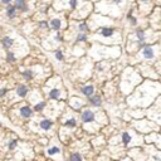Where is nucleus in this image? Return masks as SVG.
<instances>
[{
  "label": "nucleus",
  "instance_id": "obj_10",
  "mask_svg": "<svg viewBox=\"0 0 161 161\" xmlns=\"http://www.w3.org/2000/svg\"><path fill=\"white\" fill-rule=\"evenodd\" d=\"M2 43H3V47H4V48H10V47L13 45L14 40H13L12 38H9V37H5V38L2 40Z\"/></svg>",
  "mask_w": 161,
  "mask_h": 161
},
{
  "label": "nucleus",
  "instance_id": "obj_32",
  "mask_svg": "<svg viewBox=\"0 0 161 161\" xmlns=\"http://www.w3.org/2000/svg\"><path fill=\"white\" fill-rule=\"evenodd\" d=\"M112 2H118V0H112Z\"/></svg>",
  "mask_w": 161,
  "mask_h": 161
},
{
  "label": "nucleus",
  "instance_id": "obj_7",
  "mask_svg": "<svg viewBox=\"0 0 161 161\" xmlns=\"http://www.w3.org/2000/svg\"><path fill=\"white\" fill-rule=\"evenodd\" d=\"M142 53H144V57L147 58V59H151V58L154 57V50H152V48H150V47H145Z\"/></svg>",
  "mask_w": 161,
  "mask_h": 161
},
{
  "label": "nucleus",
  "instance_id": "obj_14",
  "mask_svg": "<svg viewBox=\"0 0 161 161\" xmlns=\"http://www.w3.org/2000/svg\"><path fill=\"white\" fill-rule=\"evenodd\" d=\"M136 36H137L139 42H140V43H142V42L145 40V33H144V30H141V29L136 30Z\"/></svg>",
  "mask_w": 161,
  "mask_h": 161
},
{
  "label": "nucleus",
  "instance_id": "obj_25",
  "mask_svg": "<svg viewBox=\"0 0 161 161\" xmlns=\"http://www.w3.org/2000/svg\"><path fill=\"white\" fill-rule=\"evenodd\" d=\"M127 18L130 19V23H131L132 25H136V24H137V21H136V18H134L132 15H131V17H127Z\"/></svg>",
  "mask_w": 161,
  "mask_h": 161
},
{
  "label": "nucleus",
  "instance_id": "obj_1",
  "mask_svg": "<svg viewBox=\"0 0 161 161\" xmlns=\"http://www.w3.org/2000/svg\"><path fill=\"white\" fill-rule=\"evenodd\" d=\"M82 120H83V122H92V121H94V113L89 110L84 111L82 113Z\"/></svg>",
  "mask_w": 161,
  "mask_h": 161
},
{
  "label": "nucleus",
  "instance_id": "obj_17",
  "mask_svg": "<svg viewBox=\"0 0 161 161\" xmlns=\"http://www.w3.org/2000/svg\"><path fill=\"white\" fill-rule=\"evenodd\" d=\"M86 39H87V36H86V34H81V33H79V34L77 36V42H84Z\"/></svg>",
  "mask_w": 161,
  "mask_h": 161
},
{
  "label": "nucleus",
  "instance_id": "obj_19",
  "mask_svg": "<svg viewBox=\"0 0 161 161\" xmlns=\"http://www.w3.org/2000/svg\"><path fill=\"white\" fill-rule=\"evenodd\" d=\"M66 125H67V126H69V127H74V126H76V120H74V118H72V120H68Z\"/></svg>",
  "mask_w": 161,
  "mask_h": 161
},
{
  "label": "nucleus",
  "instance_id": "obj_8",
  "mask_svg": "<svg viewBox=\"0 0 161 161\" xmlns=\"http://www.w3.org/2000/svg\"><path fill=\"white\" fill-rule=\"evenodd\" d=\"M17 92H18V94L20 96V97H25V96H26V93H28V88H26L25 86L20 84V86L17 88Z\"/></svg>",
  "mask_w": 161,
  "mask_h": 161
},
{
  "label": "nucleus",
  "instance_id": "obj_21",
  "mask_svg": "<svg viewBox=\"0 0 161 161\" xmlns=\"http://www.w3.org/2000/svg\"><path fill=\"white\" fill-rule=\"evenodd\" d=\"M55 57H57L58 60H63V53H62L60 50H57V52H55Z\"/></svg>",
  "mask_w": 161,
  "mask_h": 161
},
{
  "label": "nucleus",
  "instance_id": "obj_31",
  "mask_svg": "<svg viewBox=\"0 0 161 161\" xmlns=\"http://www.w3.org/2000/svg\"><path fill=\"white\" fill-rule=\"evenodd\" d=\"M140 2H147V0H140Z\"/></svg>",
  "mask_w": 161,
  "mask_h": 161
},
{
  "label": "nucleus",
  "instance_id": "obj_29",
  "mask_svg": "<svg viewBox=\"0 0 161 161\" xmlns=\"http://www.w3.org/2000/svg\"><path fill=\"white\" fill-rule=\"evenodd\" d=\"M7 93V89H2V92H0V96H4Z\"/></svg>",
  "mask_w": 161,
  "mask_h": 161
},
{
  "label": "nucleus",
  "instance_id": "obj_28",
  "mask_svg": "<svg viewBox=\"0 0 161 161\" xmlns=\"http://www.w3.org/2000/svg\"><path fill=\"white\" fill-rule=\"evenodd\" d=\"M10 2H12V0H2V3H3V4H8V5L10 4Z\"/></svg>",
  "mask_w": 161,
  "mask_h": 161
},
{
  "label": "nucleus",
  "instance_id": "obj_15",
  "mask_svg": "<svg viewBox=\"0 0 161 161\" xmlns=\"http://www.w3.org/2000/svg\"><path fill=\"white\" fill-rule=\"evenodd\" d=\"M69 161H82V157L79 154H73V155H71Z\"/></svg>",
  "mask_w": 161,
  "mask_h": 161
},
{
  "label": "nucleus",
  "instance_id": "obj_2",
  "mask_svg": "<svg viewBox=\"0 0 161 161\" xmlns=\"http://www.w3.org/2000/svg\"><path fill=\"white\" fill-rule=\"evenodd\" d=\"M15 7H17V9H20L23 12H26L28 10L25 0H15Z\"/></svg>",
  "mask_w": 161,
  "mask_h": 161
},
{
  "label": "nucleus",
  "instance_id": "obj_24",
  "mask_svg": "<svg viewBox=\"0 0 161 161\" xmlns=\"http://www.w3.org/2000/svg\"><path fill=\"white\" fill-rule=\"evenodd\" d=\"M7 58H8V62H14V60H15V57H14L13 53H8Z\"/></svg>",
  "mask_w": 161,
  "mask_h": 161
},
{
  "label": "nucleus",
  "instance_id": "obj_18",
  "mask_svg": "<svg viewBox=\"0 0 161 161\" xmlns=\"http://www.w3.org/2000/svg\"><path fill=\"white\" fill-rule=\"evenodd\" d=\"M57 152H59V149H58V147H52V149L48 150V154H49V155H54V154H57Z\"/></svg>",
  "mask_w": 161,
  "mask_h": 161
},
{
  "label": "nucleus",
  "instance_id": "obj_20",
  "mask_svg": "<svg viewBox=\"0 0 161 161\" xmlns=\"http://www.w3.org/2000/svg\"><path fill=\"white\" fill-rule=\"evenodd\" d=\"M78 28H79V30H81V31H86V30H87V25H86V23H79Z\"/></svg>",
  "mask_w": 161,
  "mask_h": 161
},
{
  "label": "nucleus",
  "instance_id": "obj_27",
  "mask_svg": "<svg viewBox=\"0 0 161 161\" xmlns=\"http://www.w3.org/2000/svg\"><path fill=\"white\" fill-rule=\"evenodd\" d=\"M17 146V141H12V144H9V149H14Z\"/></svg>",
  "mask_w": 161,
  "mask_h": 161
},
{
  "label": "nucleus",
  "instance_id": "obj_13",
  "mask_svg": "<svg viewBox=\"0 0 161 161\" xmlns=\"http://www.w3.org/2000/svg\"><path fill=\"white\" fill-rule=\"evenodd\" d=\"M59 93H60L59 89H52V91L49 92V97H50L52 100H55V98L59 97Z\"/></svg>",
  "mask_w": 161,
  "mask_h": 161
},
{
  "label": "nucleus",
  "instance_id": "obj_6",
  "mask_svg": "<svg viewBox=\"0 0 161 161\" xmlns=\"http://www.w3.org/2000/svg\"><path fill=\"white\" fill-rule=\"evenodd\" d=\"M20 115L23 117L28 118V117H30L31 115H33V111H31L29 107H23V108H20Z\"/></svg>",
  "mask_w": 161,
  "mask_h": 161
},
{
  "label": "nucleus",
  "instance_id": "obj_16",
  "mask_svg": "<svg viewBox=\"0 0 161 161\" xmlns=\"http://www.w3.org/2000/svg\"><path fill=\"white\" fill-rule=\"evenodd\" d=\"M122 141L125 142V144H128L131 141V137H130V135H128L127 132H123L122 134Z\"/></svg>",
  "mask_w": 161,
  "mask_h": 161
},
{
  "label": "nucleus",
  "instance_id": "obj_5",
  "mask_svg": "<svg viewBox=\"0 0 161 161\" xmlns=\"http://www.w3.org/2000/svg\"><path fill=\"white\" fill-rule=\"evenodd\" d=\"M60 26H62V21H60V19H53V20H50V28H52V29H54V30H59V29H60Z\"/></svg>",
  "mask_w": 161,
  "mask_h": 161
},
{
  "label": "nucleus",
  "instance_id": "obj_22",
  "mask_svg": "<svg viewBox=\"0 0 161 161\" xmlns=\"http://www.w3.org/2000/svg\"><path fill=\"white\" fill-rule=\"evenodd\" d=\"M44 106H45V103H44V102L38 103V105L36 106V111H40V110H43V108H44Z\"/></svg>",
  "mask_w": 161,
  "mask_h": 161
},
{
  "label": "nucleus",
  "instance_id": "obj_30",
  "mask_svg": "<svg viewBox=\"0 0 161 161\" xmlns=\"http://www.w3.org/2000/svg\"><path fill=\"white\" fill-rule=\"evenodd\" d=\"M39 25H40V26H43V28H44V26H47V23H45V21H42V23H40V24H39Z\"/></svg>",
  "mask_w": 161,
  "mask_h": 161
},
{
  "label": "nucleus",
  "instance_id": "obj_9",
  "mask_svg": "<svg viewBox=\"0 0 161 161\" xmlns=\"http://www.w3.org/2000/svg\"><path fill=\"white\" fill-rule=\"evenodd\" d=\"M52 126H53V122L49 120H43L40 122V128H43V130H49Z\"/></svg>",
  "mask_w": 161,
  "mask_h": 161
},
{
  "label": "nucleus",
  "instance_id": "obj_3",
  "mask_svg": "<svg viewBox=\"0 0 161 161\" xmlns=\"http://www.w3.org/2000/svg\"><path fill=\"white\" fill-rule=\"evenodd\" d=\"M113 33H115L113 28H102L101 29V34L103 37H111V36H113Z\"/></svg>",
  "mask_w": 161,
  "mask_h": 161
},
{
  "label": "nucleus",
  "instance_id": "obj_12",
  "mask_svg": "<svg viewBox=\"0 0 161 161\" xmlns=\"http://www.w3.org/2000/svg\"><path fill=\"white\" fill-rule=\"evenodd\" d=\"M82 93L86 94V96H91V94L93 93V87H92V86L83 87V88H82Z\"/></svg>",
  "mask_w": 161,
  "mask_h": 161
},
{
  "label": "nucleus",
  "instance_id": "obj_26",
  "mask_svg": "<svg viewBox=\"0 0 161 161\" xmlns=\"http://www.w3.org/2000/svg\"><path fill=\"white\" fill-rule=\"evenodd\" d=\"M69 5H71V8H76V5H77V0H69Z\"/></svg>",
  "mask_w": 161,
  "mask_h": 161
},
{
  "label": "nucleus",
  "instance_id": "obj_4",
  "mask_svg": "<svg viewBox=\"0 0 161 161\" xmlns=\"http://www.w3.org/2000/svg\"><path fill=\"white\" fill-rule=\"evenodd\" d=\"M15 10H17V7L9 4V5L7 7V15H8L9 18H14V17H15Z\"/></svg>",
  "mask_w": 161,
  "mask_h": 161
},
{
  "label": "nucleus",
  "instance_id": "obj_23",
  "mask_svg": "<svg viewBox=\"0 0 161 161\" xmlns=\"http://www.w3.org/2000/svg\"><path fill=\"white\" fill-rule=\"evenodd\" d=\"M24 77L25 78H31V77H33V72H31V71H25L24 72Z\"/></svg>",
  "mask_w": 161,
  "mask_h": 161
},
{
  "label": "nucleus",
  "instance_id": "obj_11",
  "mask_svg": "<svg viewBox=\"0 0 161 161\" xmlns=\"http://www.w3.org/2000/svg\"><path fill=\"white\" fill-rule=\"evenodd\" d=\"M91 103L94 105V106H101V103H102L101 97H100V96H94V97L91 98Z\"/></svg>",
  "mask_w": 161,
  "mask_h": 161
}]
</instances>
